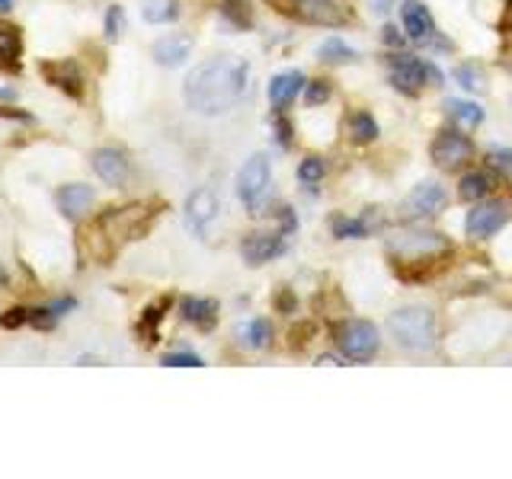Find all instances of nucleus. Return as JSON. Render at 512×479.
Segmentation results:
<instances>
[{
    "mask_svg": "<svg viewBox=\"0 0 512 479\" xmlns=\"http://www.w3.org/2000/svg\"><path fill=\"white\" fill-rule=\"evenodd\" d=\"M381 39H384V42H388V46H401V36H397V29L394 26H388V29H384V36H381Z\"/></svg>",
    "mask_w": 512,
    "mask_h": 479,
    "instance_id": "39",
    "label": "nucleus"
},
{
    "mask_svg": "<svg viewBox=\"0 0 512 479\" xmlns=\"http://www.w3.org/2000/svg\"><path fill=\"white\" fill-rule=\"evenodd\" d=\"M215 214H218V199L211 189H196V192L186 199L183 220L196 237H205V230H209V224L215 220Z\"/></svg>",
    "mask_w": 512,
    "mask_h": 479,
    "instance_id": "13",
    "label": "nucleus"
},
{
    "mask_svg": "<svg viewBox=\"0 0 512 479\" xmlns=\"http://www.w3.org/2000/svg\"><path fill=\"white\" fill-rule=\"evenodd\" d=\"M448 250H452V243L435 230L407 227V230H394L388 237V253L397 260V266H433Z\"/></svg>",
    "mask_w": 512,
    "mask_h": 479,
    "instance_id": "2",
    "label": "nucleus"
},
{
    "mask_svg": "<svg viewBox=\"0 0 512 479\" xmlns=\"http://www.w3.org/2000/svg\"><path fill=\"white\" fill-rule=\"evenodd\" d=\"M346 135H349V141H355V144H372L374 138H378V122H374V116L365 109L353 112L346 122Z\"/></svg>",
    "mask_w": 512,
    "mask_h": 479,
    "instance_id": "22",
    "label": "nucleus"
},
{
    "mask_svg": "<svg viewBox=\"0 0 512 479\" xmlns=\"http://www.w3.org/2000/svg\"><path fill=\"white\" fill-rule=\"evenodd\" d=\"M493 192V176L490 173H467L465 179H461L458 186V195L465 201H477V199H486V195Z\"/></svg>",
    "mask_w": 512,
    "mask_h": 479,
    "instance_id": "24",
    "label": "nucleus"
},
{
    "mask_svg": "<svg viewBox=\"0 0 512 479\" xmlns=\"http://www.w3.org/2000/svg\"><path fill=\"white\" fill-rule=\"evenodd\" d=\"M192 52L189 36H164V39L154 42V61L164 67H179Z\"/></svg>",
    "mask_w": 512,
    "mask_h": 479,
    "instance_id": "20",
    "label": "nucleus"
},
{
    "mask_svg": "<svg viewBox=\"0 0 512 479\" xmlns=\"http://www.w3.org/2000/svg\"><path fill=\"white\" fill-rule=\"evenodd\" d=\"M445 201H448L445 189L435 186V182H420L407 195V201H404V214L407 218H433V214H439L445 208Z\"/></svg>",
    "mask_w": 512,
    "mask_h": 479,
    "instance_id": "14",
    "label": "nucleus"
},
{
    "mask_svg": "<svg viewBox=\"0 0 512 479\" xmlns=\"http://www.w3.org/2000/svg\"><path fill=\"white\" fill-rule=\"evenodd\" d=\"M14 7V0H0V14H4V10H10Z\"/></svg>",
    "mask_w": 512,
    "mask_h": 479,
    "instance_id": "40",
    "label": "nucleus"
},
{
    "mask_svg": "<svg viewBox=\"0 0 512 479\" xmlns=\"http://www.w3.org/2000/svg\"><path fill=\"white\" fill-rule=\"evenodd\" d=\"M279 224H282V230L285 233H292L298 227V218H295V211L292 208H282V214H279Z\"/></svg>",
    "mask_w": 512,
    "mask_h": 479,
    "instance_id": "38",
    "label": "nucleus"
},
{
    "mask_svg": "<svg viewBox=\"0 0 512 479\" xmlns=\"http://www.w3.org/2000/svg\"><path fill=\"white\" fill-rule=\"evenodd\" d=\"M401 20H404V29H407L410 42H416V46H433L435 42L433 14H429V7L423 4V0H404Z\"/></svg>",
    "mask_w": 512,
    "mask_h": 479,
    "instance_id": "12",
    "label": "nucleus"
},
{
    "mask_svg": "<svg viewBox=\"0 0 512 479\" xmlns=\"http://www.w3.org/2000/svg\"><path fill=\"white\" fill-rule=\"evenodd\" d=\"M506 220H509V201L493 199V201H484V205H477L471 214H467L465 230H467V237L486 240V237H493V233H497L499 227L506 224Z\"/></svg>",
    "mask_w": 512,
    "mask_h": 479,
    "instance_id": "10",
    "label": "nucleus"
},
{
    "mask_svg": "<svg viewBox=\"0 0 512 479\" xmlns=\"http://www.w3.org/2000/svg\"><path fill=\"white\" fill-rule=\"evenodd\" d=\"M250 90V65L237 55H218L186 74V106L199 116H224Z\"/></svg>",
    "mask_w": 512,
    "mask_h": 479,
    "instance_id": "1",
    "label": "nucleus"
},
{
    "mask_svg": "<svg viewBox=\"0 0 512 479\" xmlns=\"http://www.w3.org/2000/svg\"><path fill=\"white\" fill-rule=\"evenodd\" d=\"M241 339H243V345H247V349H266V345H270V339H272L270 320H263V317L250 320V323L243 326Z\"/></svg>",
    "mask_w": 512,
    "mask_h": 479,
    "instance_id": "25",
    "label": "nucleus"
},
{
    "mask_svg": "<svg viewBox=\"0 0 512 479\" xmlns=\"http://www.w3.org/2000/svg\"><path fill=\"white\" fill-rule=\"evenodd\" d=\"M323 173H327V167H323L321 157H308V160H302V167H298V179H302L304 186H314V182H321Z\"/></svg>",
    "mask_w": 512,
    "mask_h": 479,
    "instance_id": "31",
    "label": "nucleus"
},
{
    "mask_svg": "<svg viewBox=\"0 0 512 479\" xmlns=\"http://www.w3.org/2000/svg\"><path fill=\"white\" fill-rule=\"evenodd\" d=\"M221 16L237 29L253 26V7H250L247 0H221Z\"/></svg>",
    "mask_w": 512,
    "mask_h": 479,
    "instance_id": "27",
    "label": "nucleus"
},
{
    "mask_svg": "<svg viewBox=\"0 0 512 479\" xmlns=\"http://www.w3.org/2000/svg\"><path fill=\"white\" fill-rule=\"evenodd\" d=\"M23 55V33L14 23H0V65L16 67Z\"/></svg>",
    "mask_w": 512,
    "mask_h": 479,
    "instance_id": "21",
    "label": "nucleus"
},
{
    "mask_svg": "<svg viewBox=\"0 0 512 479\" xmlns=\"http://www.w3.org/2000/svg\"><path fill=\"white\" fill-rule=\"evenodd\" d=\"M276 131H279V144H282V148H289V144H292V125L289 122H285V118L282 116H276Z\"/></svg>",
    "mask_w": 512,
    "mask_h": 479,
    "instance_id": "37",
    "label": "nucleus"
},
{
    "mask_svg": "<svg viewBox=\"0 0 512 479\" xmlns=\"http://www.w3.org/2000/svg\"><path fill=\"white\" fill-rule=\"evenodd\" d=\"M490 167L503 169V173H512V150L509 148H493L490 150Z\"/></svg>",
    "mask_w": 512,
    "mask_h": 479,
    "instance_id": "36",
    "label": "nucleus"
},
{
    "mask_svg": "<svg viewBox=\"0 0 512 479\" xmlns=\"http://www.w3.org/2000/svg\"><path fill=\"white\" fill-rule=\"evenodd\" d=\"M42 74H46V77L52 80L55 87H61V90H65L67 97H74V99L84 97V74H80V67L74 65V61H58V65H42Z\"/></svg>",
    "mask_w": 512,
    "mask_h": 479,
    "instance_id": "19",
    "label": "nucleus"
},
{
    "mask_svg": "<svg viewBox=\"0 0 512 479\" xmlns=\"http://www.w3.org/2000/svg\"><path fill=\"white\" fill-rule=\"evenodd\" d=\"M289 233L285 230H266V233H250L247 240L241 243V253L250 266H263V262H272L279 256H285L289 243H285Z\"/></svg>",
    "mask_w": 512,
    "mask_h": 479,
    "instance_id": "9",
    "label": "nucleus"
},
{
    "mask_svg": "<svg viewBox=\"0 0 512 479\" xmlns=\"http://www.w3.org/2000/svg\"><path fill=\"white\" fill-rule=\"evenodd\" d=\"M179 317L196 330L209 332L218 323V301L211 298H183L179 301Z\"/></svg>",
    "mask_w": 512,
    "mask_h": 479,
    "instance_id": "17",
    "label": "nucleus"
},
{
    "mask_svg": "<svg viewBox=\"0 0 512 479\" xmlns=\"http://www.w3.org/2000/svg\"><path fill=\"white\" fill-rule=\"evenodd\" d=\"M474 148L471 141H467L465 135H458V131H439L433 141V160L435 167L442 169H458L465 167L467 160H471Z\"/></svg>",
    "mask_w": 512,
    "mask_h": 479,
    "instance_id": "11",
    "label": "nucleus"
},
{
    "mask_svg": "<svg viewBox=\"0 0 512 479\" xmlns=\"http://www.w3.org/2000/svg\"><path fill=\"white\" fill-rule=\"evenodd\" d=\"M279 14H292L314 26H340L346 23V14L340 10L336 0H272Z\"/></svg>",
    "mask_w": 512,
    "mask_h": 479,
    "instance_id": "6",
    "label": "nucleus"
},
{
    "mask_svg": "<svg viewBox=\"0 0 512 479\" xmlns=\"http://www.w3.org/2000/svg\"><path fill=\"white\" fill-rule=\"evenodd\" d=\"M167 368H202V358L192 355V352H173V355H164Z\"/></svg>",
    "mask_w": 512,
    "mask_h": 479,
    "instance_id": "33",
    "label": "nucleus"
},
{
    "mask_svg": "<svg viewBox=\"0 0 512 479\" xmlns=\"http://www.w3.org/2000/svg\"><path fill=\"white\" fill-rule=\"evenodd\" d=\"M455 80H458L465 90H474V93L484 90V77H480V71L474 65H458V67H455Z\"/></svg>",
    "mask_w": 512,
    "mask_h": 479,
    "instance_id": "32",
    "label": "nucleus"
},
{
    "mask_svg": "<svg viewBox=\"0 0 512 479\" xmlns=\"http://www.w3.org/2000/svg\"><path fill=\"white\" fill-rule=\"evenodd\" d=\"M327 99H330L327 80H314V84H308V103H311V106H323Z\"/></svg>",
    "mask_w": 512,
    "mask_h": 479,
    "instance_id": "35",
    "label": "nucleus"
},
{
    "mask_svg": "<svg viewBox=\"0 0 512 479\" xmlns=\"http://www.w3.org/2000/svg\"><path fill=\"white\" fill-rule=\"evenodd\" d=\"M336 349L349 358V362H372L378 355V330L368 320H343L333 330Z\"/></svg>",
    "mask_w": 512,
    "mask_h": 479,
    "instance_id": "5",
    "label": "nucleus"
},
{
    "mask_svg": "<svg viewBox=\"0 0 512 479\" xmlns=\"http://www.w3.org/2000/svg\"><path fill=\"white\" fill-rule=\"evenodd\" d=\"M93 189L84 186V182H67V186L58 189V208L65 218H80L93 208Z\"/></svg>",
    "mask_w": 512,
    "mask_h": 479,
    "instance_id": "18",
    "label": "nucleus"
},
{
    "mask_svg": "<svg viewBox=\"0 0 512 479\" xmlns=\"http://www.w3.org/2000/svg\"><path fill=\"white\" fill-rule=\"evenodd\" d=\"M93 173L106 182V186H122L128 179V160H125L122 150L103 148L93 154Z\"/></svg>",
    "mask_w": 512,
    "mask_h": 479,
    "instance_id": "15",
    "label": "nucleus"
},
{
    "mask_svg": "<svg viewBox=\"0 0 512 479\" xmlns=\"http://www.w3.org/2000/svg\"><path fill=\"white\" fill-rule=\"evenodd\" d=\"M122 36V7H109L106 14V39L116 42Z\"/></svg>",
    "mask_w": 512,
    "mask_h": 479,
    "instance_id": "34",
    "label": "nucleus"
},
{
    "mask_svg": "<svg viewBox=\"0 0 512 479\" xmlns=\"http://www.w3.org/2000/svg\"><path fill=\"white\" fill-rule=\"evenodd\" d=\"M388 330L404 352L435 349V313L429 307H401L397 313H391Z\"/></svg>",
    "mask_w": 512,
    "mask_h": 479,
    "instance_id": "3",
    "label": "nucleus"
},
{
    "mask_svg": "<svg viewBox=\"0 0 512 479\" xmlns=\"http://www.w3.org/2000/svg\"><path fill=\"white\" fill-rule=\"evenodd\" d=\"M179 16L177 0H145V20L148 23H173Z\"/></svg>",
    "mask_w": 512,
    "mask_h": 479,
    "instance_id": "28",
    "label": "nucleus"
},
{
    "mask_svg": "<svg viewBox=\"0 0 512 479\" xmlns=\"http://www.w3.org/2000/svg\"><path fill=\"white\" fill-rule=\"evenodd\" d=\"M167 304H170V301H160V304H151L145 311V317H141V323H138V332L145 336V342H154V336H158V323L164 320Z\"/></svg>",
    "mask_w": 512,
    "mask_h": 479,
    "instance_id": "30",
    "label": "nucleus"
},
{
    "mask_svg": "<svg viewBox=\"0 0 512 479\" xmlns=\"http://www.w3.org/2000/svg\"><path fill=\"white\" fill-rule=\"evenodd\" d=\"M372 233V227L365 224V218H333V237L343 240H362Z\"/></svg>",
    "mask_w": 512,
    "mask_h": 479,
    "instance_id": "29",
    "label": "nucleus"
},
{
    "mask_svg": "<svg viewBox=\"0 0 512 479\" xmlns=\"http://www.w3.org/2000/svg\"><path fill=\"white\" fill-rule=\"evenodd\" d=\"M388 67H391V84L401 93H407V97H416L420 87L426 84V77L442 80V74L435 71L433 65H423V61L410 58V55H394V58H388Z\"/></svg>",
    "mask_w": 512,
    "mask_h": 479,
    "instance_id": "8",
    "label": "nucleus"
},
{
    "mask_svg": "<svg viewBox=\"0 0 512 479\" xmlns=\"http://www.w3.org/2000/svg\"><path fill=\"white\" fill-rule=\"evenodd\" d=\"M272 186V163L266 154H253L237 173V199L243 201L250 214H263L266 195Z\"/></svg>",
    "mask_w": 512,
    "mask_h": 479,
    "instance_id": "4",
    "label": "nucleus"
},
{
    "mask_svg": "<svg viewBox=\"0 0 512 479\" xmlns=\"http://www.w3.org/2000/svg\"><path fill=\"white\" fill-rule=\"evenodd\" d=\"M317 55H321V61H327V65H353V61L359 58V52H355L353 46H346L343 39H327Z\"/></svg>",
    "mask_w": 512,
    "mask_h": 479,
    "instance_id": "26",
    "label": "nucleus"
},
{
    "mask_svg": "<svg viewBox=\"0 0 512 479\" xmlns=\"http://www.w3.org/2000/svg\"><path fill=\"white\" fill-rule=\"evenodd\" d=\"M445 109L461 128H477V125L484 122V109H480L477 103H467V99H448Z\"/></svg>",
    "mask_w": 512,
    "mask_h": 479,
    "instance_id": "23",
    "label": "nucleus"
},
{
    "mask_svg": "<svg viewBox=\"0 0 512 479\" xmlns=\"http://www.w3.org/2000/svg\"><path fill=\"white\" fill-rule=\"evenodd\" d=\"M151 214L145 205H132V208H116L112 214H106L103 220H99V230L106 233V237H112L116 243H122V240H135L141 237V233L148 230V224H151Z\"/></svg>",
    "mask_w": 512,
    "mask_h": 479,
    "instance_id": "7",
    "label": "nucleus"
},
{
    "mask_svg": "<svg viewBox=\"0 0 512 479\" xmlns=\"http://www.w3.org/2000/svg\"><path fill=\"white\" fill-rule=\"evenodd\" d=\"M304 87H308V80H304V74L298 71V67L276 74V77L270 80V103L276 106V109H285V106L295 103V97L304 90Z\"/></svg>",
    "mask_w": 512,
    "mask_h": 479,
    "instance_id": "16",
    "label": "nucleus"
}]
</instances>
